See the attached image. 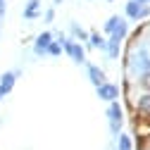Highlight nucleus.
<instances>
[{"mask_svg":"<svg viewBox=\"0 0 150 150\" xmlns=\"http://www.w3.org/2000/svg\"><path fill=\"white\" fill-rule=\"evenodd\" d=\"M38 5H41V0H29V5L24 10V19H36L38 17Z\"/></svg>","mask_w":150,"mask_h":150,"instance_id":"9d476101","label":"nucleus"},{"mask_svg":"<svg viewBox=\"0 0 150 150\" xmlns=\"http://www.w3.org/2000/svg\"><path fill=\"white\" fill-rule=\"evenodd\" d=\"M119 22H122V19H119V14H115V17H110V19L105 22V33H112V31H115V29L119 26Z\"/></svg>","mask_w":150,"mask_h":150,"instance_id":"4468645a","label":"nucleus"},{"mask_svg":"<svg viewBox=\"0 0 150 150\" xmlns=\"http://www.w3.org/2000/svg\"><path fill=\"white\" fill-rule=\"evenodd\" d=\"M60 3H62V0H55V5H60Z\"/></svg>","mask_w":150,"mask_h":150,"instance_id":"aec40b11","label":"nucleus"},{"mask_svg":"<svg viewBox=\"0 0 150 150\" xmlns=\"http://www.w3.org/2000/svg\"><path fill=\"white\" fill-rule=\"evenodd\" d=\"M136 110H138V115H143V117H150V93H145V96H141V98H138V103H136Z\"/></svg>","mask_w":150,"mask_h":150,"instance_id":"1a4fd4ad","label":"nucleus"},{"mask_svg":"<svg viewBox=\"0 0 150 150\" xmlns=\"http://www.w3.org/2000/svg\"><path fill=\"white\" fill-rule=\"evenodd\" d=\"M45 19H48V22L55 19V10H48V12H45Z\"/></svg>","mask_w":150,"mask_h":150,"instance_id":"a211bd4d","label":"nucleus"},{"mask_svg":"<svg viewBox=\"0 0 150 150\" xmlns=\"http://www.w3.org/2000/svg\"><path fill=\"white\" fill-rule=\"evenodd\" d=\"M136 83H138L143 91H148V93H150V71H143V74H138Z\"/></svg>","mask_w":150,"mask_h":150,"instance_id":"ddd939ff","label":"nucleus"},{"mask_svg":"<svg viewBox=\"0 0 150 150\" xmlns=\"http://www.w3.org/2000/svg\"><path fill=\"white\" fill-rule=\"evenodd\" d=\"M50 43H52V33H50V31H43L38 38H36V45H33L36 55H45V50H48Z\"/></svg>","mask_w":150,"mask_h":150,"instance_id":"39448f33","label":"nucleus"},{"mask_svg":"<svg viewBox=\"0 0 150 150\" xmlns=\"http://www.w3.org/2000/svg\"><path fill=\"white\" fill-rule=\"evenodd\" d=\"M0 98H3V96H0Z\"/></svg>","mask_w":150,"mask_h":150,"instance_id":"412c9836","label":"nucleus"},{"mask_svg":"<svg viewBox=\"0 0 150 150\" xmlns=\"http://www.w3.org/2000/svg\"><path fill=\"white\" fill-rule=\"evenodd\" d=\"M71 33H74V36H79L81 41H83V38H88V33H86V31H83L79 24H71Z\"/></svg>","mask_w":150,"mask_h":150,"instance_id":"f3484780","label":"nucleus"},{"mask_svg":"<svg viewBox=\"0 0 150 150\" xmlns=\"http://www.w3.org/2000/svg\"><path fill=\"white\" fill-rule=\"evenodd\" d=\"M126 33H129V26H126V22L122 19V22H119V26H117L115 31H112L110 36H115L117 41H124V38H126Z\"/></svg>","mask_w":150,"mask_h":150,"instance_id":"9b49d317","label":"nucleus"},{"mask_svg":"<svg viewBox=\"0 0 150 150\" xmlns=\"http://www.w3.org/2000/svg\"><path fill=\"white\" fill-rule=\"evenodd\" d=\"M119 48H122V41H117L115 36H110V41H105V50L110 55V60H117L119 57Z\"/></svg>","mask_w":150,"mask_h":150,"instance_id":"6e6552de","label":"nucleus"},{"mask_svg":"<svg viewBox=\"0 0 150 150\" xmlns=\"http://www.w3.org/2000/svg\"><path fill=\"white\" fill-rule=\"evenodd\" d=\"M107 119H110V131H112L115 136H119V129H122V124H124V110H122V105H119L117 100L110 103V107H107Z\"/></svg>","mask_w":150,"mask_h":150,"instance_id":"f257e3e1","label":"nucleus"},{"mask_svg":"<svg viewBox=\"0 0 150 150\" xmlns=\"http://www.w3.org/2000/svg\"><path fill=\"white\" fill-rule=\"evenodd\" d=\"M119 150H134V143H131L129 136H122L119 134Z\"/></svg>","mask_w":150,"mask_h":150,"instance_id":"2eb2a0df","label":"nucleus"},{"mask_svg":"<svg viewBox=\"0 0 150 150\" xmlns=\"http://www.w3.org/2000/svg\"><path fill=\"white\" fill-rule=\"evenodd\" d=\"M45 52H48V55H52V57H57V55L62 52V45H60V43H50Z\"/></svg>","mask_w":150,"mask_h":150,"instance_id":"dca6fc26","label":"nucleus"},{"mask_svg":"<svg viewBox=\"0 0 150 150\" xmlns=\"http://www.w3.org/2000/svg\"><path fill=\"white\" fill-rule=\"evenodd\" d=\"M62 50L69 55V57L74 60V62H86L83 57H86V52H83V48H81V43H76V41H62Z\"/></svg>","mask_w":150,"mask_h":150,"instance_id":"7ed1b4c3","label":"nucleus"},{"mask_svg":"<svg viewBox=\"0 0 150 150\" xmlns=\"http://www.w3.org/2000/svg\"><path fill=\"white\" fill-rule=\"evenodd\" d=\"M98 98L100 100H107V103H112V100H117L119 98V86H115V83H100L98 86Z\"/></svg>","mask_w":150,"mask_h":150,"instance_id":"20e7f679","label":"nucleus"},{"mask_svg":"<svg viewBox=\"0 0 150 150\" xmlns=\"http://www.w3.org/2000/svg\"><path fill=\"white\" fill-rule=\"evenodd\" d=\"M88 79L93 81V86H100V83H105V71L100 69V67H96V64H88Z\"/></svg>","mask_w":150,"mask_h":150,"instance_id":"0eeeda50","label":"nucleus"},{"mask_svg":"<svg viewBox=\"0 0 150 150\" xmlns=\"http://www.w3.org/2000/svg\"><path fill=\"white\" fill-rule=\"evenodd\" d=\"M88 41H91V48H100V50H105V38H100V33H88Z\"/></svg>","mask_w":150,"mask_h":150,"instance_id":"f8f14e48","label":"nucleus"},{"mask_svg":"<svg viewBox=\"0 0 150 150\" xmlns=\"http://www.w3.org/2000/svg\"><path fill=\"white\" fill-rule=\"evenodd\" d=\"M126 17L129 19H145V17H150V5H143L138 3V0H131V3H126Z\"/></svg>","mask_w":150,"mask_h":150,"instance_id":"f03ea898","label":"nucleus"},{"mask_svg":"<svg viewBox=\"0 0 150 150\" xmlns=\"http://www.w3.org/2000/svg\"><path fill=\"white\" fill-rule=\"evenodd\" d=\"M5 14V0H0V17Z\"/></svg>","mask_w":150,"mask_h":150,"instance_id":"6ab92c4d","label":"nucleus"},{"mask_svg":"<svg viewBox=\"0 0 150 150\" xmlns=\"http://www.w3.org/2000/svg\"><path fill=\"white\" fill-rule=\"evenodd\" d=\"M14 79H17V71H7L3 79H0V96H7V93L14 88Z\"/></svg>","mask_w":150,"mask_h":150,"instance_id":"423d86ee","label":"nucleus"}]
</instances>
